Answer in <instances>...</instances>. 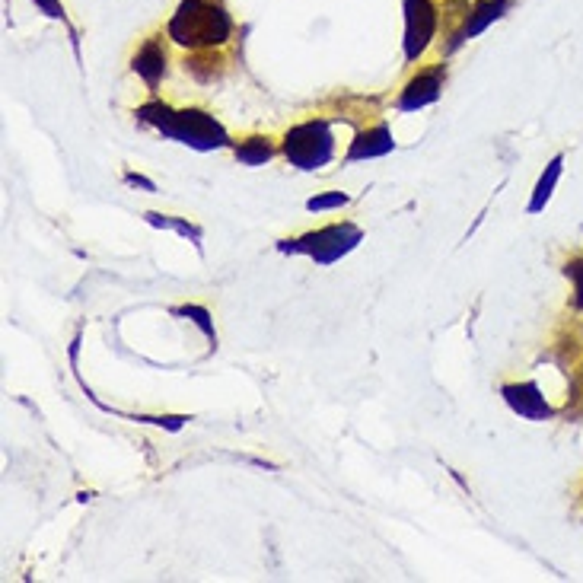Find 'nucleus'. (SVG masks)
Segmentation results:
<instances>
[{"label": "nucleus", "mask_w": 583, "mask_h": 583, "mask_svg": "<svg viewBox=\"0 0 583 583\" xmlns=\"http://www.w3.org/2000/svg\"><path fill=\"white\" fill-rule=\"evenodd\" d=\"M233 36V20L220 0H182L169 20V39L192 51L224 48Z\"/></svg>", "instance_id": "obj_1"}, {"label": "nucleus", "mask_w": 583, "mask_h": 583, "mask_svg": "<svg viewBox=\"0 0 583 583\" xmlns=\"http://www.w3.org/2000/svg\"><path fill=\"white\" fill-rule=\"evenodd\" d=\"M137 115L144 122L157 125L166 137H176V141H185L198 150H211V147H224L227 144V131L220 128L208 112L201 109H169L163 102H150V106H141Z\"/></svg>", "instance_id": "obj_2"}, {"label": "nucleus", "mask_w": 583, "mask_h": 583, "mask_svg": "<svg viewBox=\"0 0 583 583\" xmlns=\"http://www.w3.org/2000/svg\"><path fill=\"white\" fill-rule=\"evenodd\" d=\"M335 137L325 122H303L284 137V157L300 169H319L332 160Z\"/></svg>", "instance_id": "obj_3"}, {"label": "nucleus", "mask_w": 583, "mask_h": 583, "mask_svg": "<svg viewBox=\"0 0 583 583\" xmlns=\"http://www.w3.org/2000/svg\"><path fill=\"white\" fill-rule=\"evenodd\" d=\"M440 10L434 0H405V55L418 61L437 36Z\"/></svg>", "instance_id": "obj_4"}, {"label": "nucleus", "mask_w": 583, "mask_h": 583, "mask_svg": "<svg viewBox=\"0 0 583 583\" xmlns=\"http://www.w3.org/2000/svg\"><path fill=\"white\" fill-rule=\"evenodd\" d=\"M360 239V230L351 227V224H329V227H322L310 236H303L297 239L290 249H297V252H306V255H313L316 262L322 265H329L335 262L338 255H345L354 243Z\"/></svg>", "instance_id": "obj_5"}, {"label": "nucleus", "mask_w": 583, "mask_h": 583, "mask_svg": "<svg viewBox=\"0 0 583 583\" xmlns=\"http://www.w3.org/2000/svg\"><path fill=\"white\" fill-rule=\"evenodd\" d=\"M510 10V0H478L469 10H462V23L453 26L450 32V42H447V51H456L459 45H466L469 39H475L478 32H485L494 20H501V16Z\"/></svg>", "instance_id": "obj_6"}, {"label": "nucleus", "mask_w": 583, "mask_h": 583, "mask_svg": "<svg viewBox=\"0 0 583 583\" xmlns=\"http://www.w3.org/2000/svg\"><path fill=\"white\" fill-rule=\"evenodd\" d=\"M443 77H447V67H443V64H434V67H427V71H418L415 77L405 83V90H402L396 106L405 109V112L431 106V102H437V96L443 90Z\"/></svg>", "instance_id": "obj_7"}, {"label": "nucleus", "mask_w": 583, "mask_h": 583, "mask_svg": "<svg viewBox=\"0 0 583 583\" xmlns=\"http://www.w3.org/2000/svg\"><path fill=\"white\" fill-rule=\"evenodd\" d=\"M504 399L513 411H520L523 418H548V402L539 396V389L533 383L523 386H504Z\"/></svg>", "instance_id": "obj_8"}, {"label": "nucleus", "mask_w": 583, "mask_h": 583, "mask_svg": "<svg viewBox=\"0 0 583 583\" xmlns=\"http://www.w3.org/2000/svg\"><path fill=\"white\" fill-rule=\"evenodd\" d=\"M131 67L150 83V87H157V83L163 80V74H166V51H163L160 39H147L141 45V51L134 55Z\"/></svg>", "instance_id": "obj_9"}, {"label": "nucleus", "mask_w": 583, "mask_h": 583, "mask_svg": "<svg viewBox=\"0 0 583 583\" xmlns=\"http://www.w3.org/2000/svg\"><path fill=\"white\" fill-rule=\"evenodd\" d=\"M392 150V134L386 131V125H376L364 134H357V141L348 150V160H370V157H383V153Z\"/></svg>", "instance_id": "obj_10"}, {"label": "nucleus", "mask_w": 583, "mask_h": 583, "mask_svg": "<svg viewBox=\"0 0 583 583\" xmlns=\"http://www.w3.org/2000/svg\"><path fill=\"white\" fill-rule=\"evenodd\" d=\"M271 153H274L271 137H246V141L236 147V160L246 166H262L265 160H271Z\"/></svg>", "instance_id": "obj_11"}, {"label": "nucleus", "mask_w": 583, "mask_h": 583, "mask_svg": "<svg viewBox=\"0 0 583 583\" xmlns=\"http://www.w3.org/2000/svg\"><path fill=\"white\" fill-rule=\"evenodd\" d=\"M558 173H561V160H555L552 166H548V176H542V182H539V188H536V198H533V204H529L533 211H539V208H542V201H548V195H552V185H555Z\"/></svg>", "instance_id": "obj_12"}, {"label": "nucleus", "mask_w": 583, "mask_h": 583, "mask_svg": "<svg viewBox=\"0 0 583 583\" xmlns=\"http://www.w3.org/2000/svg\"><path fill=\"white\" fill-rule=\"evenodd\" d=\"M338 204H348V195H341V192H335V195H322V198H313V201H310V211H325V208H338Z\"/></svg>", "instance_id": "obj_13"}, {"label": "nucleus", "mask_w": 583, "mask_h": 583, "mask_svg": "<svg viewBox=\"0 0 583 583\" xmlns=\"http://www.w3.org/2000/svg\"><path fill=\"white\" fill-rule=\"evenodd\" d=\"M36 7H42L48 16H55V20H64V7L58 4V0H36Z\"/></svg>", "instance_id": "obj_14"}, {"label": "nucleus", "mask_w": 583, "mask_h": 583, "mask_svg": "<svg viewBox=\"0 0 583 583\" xmlns=\"http://www.w3.org/2000/svg\"><path fill=\"white\" fill-rule=\"evenodd\" d=\"M568 274H571V278H577V303L583 306V262L571 265V268H568Z\"/></svg>", "instance_id": "obj_15"}]
</instances>
